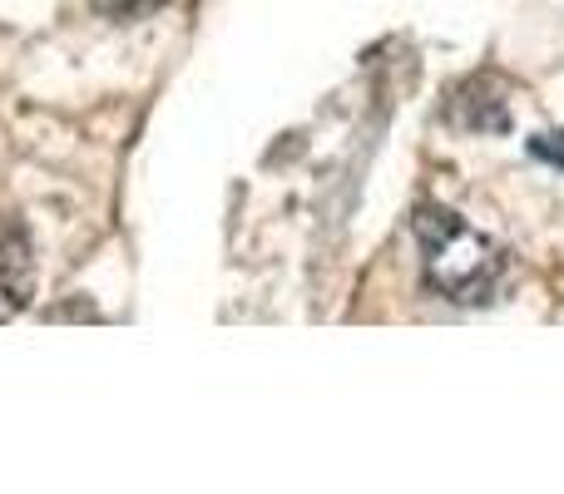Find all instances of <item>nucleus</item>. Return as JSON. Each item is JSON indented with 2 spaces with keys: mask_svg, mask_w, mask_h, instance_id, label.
<instances>
[{
  "mask_svg": "<svg viewBox=\"0 0 564 494\" xmlns=\"http://www.w3.org/2000/svg\"><path fill=\"white\" fill-rule=\"evenodd\" d=\"M416 248H421V277L431 292L446 301H496L506 287V252L490 243L486 233L466 223V218L446 213V208H421L416 213Z\"/></svg>",
  "mask_w": 564,
  "mask_h": 494,
  "instance_id": "nucleus-1",
  "label": "nucleus"
},
{
  "mask_svg": "<svg viewBox=\"0 0 564 494\" xmlns=\"http://www.w3.org/2000/svg\"><path fill=\"white\" fill-rule=\"evenodd\" d=\"M30 287H35V267H30V243L15 223L0 218V321L15 317L30 301Z\"/></svg>",
  "mask_w": 564,
  "mask_h": 494,
  "instance_id": "nucleus-3",
  "label": "nucleus"
},
{
  "mask_svg": "<svg viewBox=\"0 0 564 494\" xmlns=\"http://www.w3.org/2000/svg\"><path fill=\"white\" fill-rule=\"evenodd\" d=\"M446 119L466 134H506L510 129V105H506V89L496 79L476 75L466 85L451 89V105H446Z\"/></svg>",
  "mask_w": 564,
  "mask_h": 494,
  "instance_id": "nucleus-2",
  "label": "nucleus"
}]
</instances>
